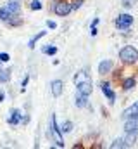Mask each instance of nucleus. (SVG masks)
Wrapping results in <instances>:
<instances>
[{
  "instance_id": "30",
  "label": "nucleus",
  "mask_w": 138,
  "mask_h": 149,
  "mask_svg": "<svg viewBox=\"0 0 138 149\" xmlns=\"http://www.w3.org/2000/svg\"><path fill=\"white\" fill-rule=\"evenodd\" d=\"M99 23H100V17H93V21H92V24H90V26H97Z\"/></svg>"
},
{
  "instance_id": "10",
  "label": "nucleus",
  "mask_w": 138,
  "mask_h": 149,
  "mask_svg": "<svg viewBox=\"0 0 138 149\" xmlns=\"http://www.w3.org/2000/svg\"><path fill=\"white\" fill-rule=\"evenodd\" d=\"M112 70H114V63L110 61V59H104L99 63V74H110L112 73Z\"/></svg>"
},
{
  "instance_id": "22",
  "label": "nucleus",
  "mask_w": 138,
  "mask_h": 149,
  "mask_svg": "<svg viewBox=\"0 0 138 149\" xmlns=\"http://www.w3.org/2000/svg\"><path fill=\"white\" fill-rule=\"evenodd\" d=\"M126 148V144H124V137H119V139H116L112 144H110V149H124Z\"/></svg>"
},
{
  "instance_id": "12",
  "label": "nucleus",
  "mask_w": 138,
  "mask_h": 149,
  "mask_svg": "<svg viewBox=\"0 0 138 149\" xmlns=\"http://www.w3.org/2000/svg\"><path fill=\"white\" fill-rule=\"evenodd\" d=\"M5 7L10 14H21V9H23V3L21 0H7L5 2Z\"/></svg>"
},
{
  "instance_id": "8",
  "label": "nucleus",
  "mask_w": 138,
  "mask_h": 149,
  "mask_svg": "<svg viewBox=\"0 0 138 149\" xmlns=\"http://www.w3.org/2000/svg\"><path fill=\"white\" fill-rule=\"evenodd\" d=\"M121 120L124 121V120H138V101L135 104H131V106H128L123 114H121Z\"/></svg>"
},
{
  "instance_id": "11",
  "label": "nucleus",
  "mask_w": 138,
  "mask_h": 149,
  "mask_svg": "<svg viewBox=\"0 0 138 149\" xmlns=\"http://www.w3.org/2000/svg\"><path fill=\"white\" fill-rule=\"evenodd\" d=\"M135 87H137V78H135V76H126V78L121 80V88H123V92H130V90H133Z\"/></svg>"
},
{
  "instance_id": "20",
  "label": "nucleus",
  "mask_w": 138,
  "mask_h": 149,
  "mask_svg": "<svg viewBox=\"0 0 138 149\" xmlns=\"http://www.w3.org/2000/svg\"><path fill=\"white\" fill-rule=\"evenodd\" d=\"M59 127H61V132H62V135H64V134H71V132H72V128H74L72 121H69V120L62 121V125H59Z\"/></svg>"
},
{
  "instance_id": "23",
  "label": "nucleus",
  "mask_w": 138,
  "mask_h": 149,
  "mask_svg": "<svg viewBox=\"0 0 138 149\" xmlns=\"http://www.w3.org/2000/svg\"><path fill=\"white\" fill-rule=\"evenodd\" d=\"M30 9H31V10H41V9H43V3H41L40 0H31V2H30Z\"/></svg>"
},
{
  "instance_id": "24",
  "label": "nucleus",
  "mask_w": 138,
  "mask_h": 149,
  "mask_svg": "<svg viewBox=\"0 0 138 149\" xmlns=\"http://www.w3.org/2000/svg\"><path fill=\"white\" fill-rule=\"evenodd\" d=\"M71 2V7H72V10H78V9H81L83 7V3H85V0H69Z\"/></svg>"
},
{
  "instance_id": "17",
  "label": "nucleus",
  "mask_w": 138,
  "mask_h": 149,
  "mask_svg": "<svg viewBox=\"0 0 138 149\" xmlns=\"http://www.w3.org/2000/svg\"><path fill=\"white\" fill-rule=\"evenodd\" d=\"M138 130V120H124V132Z\"/></svg>"
},
{
  "instance_id": "6",
  "label": "nucleus",
  "mask_w": 138,
  "mask_h": 149,
  "mask_svg": "<svg viewBox=\"0 0 138 149\" xmlns=\"http://www.w3.org/2000/svg\"><path fill=\"white\" fill-rule=\"evenodd\" d=\"M100 90H102V94L109 99V104H114L116 102V92H114V88L110 87V81H100Z\"/></svg>"
},
{
  "instance_id": "29",
  "label": "nucleus",
  "mask_w": 138,
  "mask_h": 149,
  "mask_svg": "<svg viewBox=\"0 0 138 149\" xmlns=\"http://www.w3.org/2000/svg\"><path fill=\"white\" fill-rule=\"evenodd\" d=\"M97 33H99L97 26H90V35H92V37H97Z\"/></svg>"
},
{
  "instance_id": "15",
  "label": "nucleus",
  "mask_w": 138,
  "mask_h": 149,
  "mask_svg": "<svg viewBox=\"0 0 138 149\" xmlns=\"http://www.w3.org/2000/svg\"><path fill=\"white\" fill-rule=\"evenodd\" d=\"M23 23H24L23 16H21V14H16V16H12L5 24H9L10 28H19V26H23Z\"/></svg>"
},
{
  "instance_id": "21",
  "label": "nucleus",
  "mask_w": 138,
  "mask_h": 149,
  "mask_svg": "<svg viewBox=\"0 0 138 149\" xmlns=\"http://www.w3.org/2000/svg\"><path fill=\"white\" fill-rule=\"evenodd\" d=\"M10 81V68L9 70H0V83L3 85V83H9Z\"/></svg>"
},
{
  "instance_id": "25",
  "label": "nucleus",
  "mask_w": 138,
  "mask_h": 149,
  "mask_svg": "<svg viewBox=\"0 0 138 149\" xmlns=\"http://www.w3.org/2000/svg\"><path fill=\"white\" fill-rule=\"evenodd\" d=\"M135 3H137L135 0H123V2H121V5H123L124 9H131V7H133Z\"/></svg>"
},
{
  "instance_id": "1",
  "label": "nucleus",
  "mask_w": 138,
  "mask_h": 149,
  "mask_svg": "<svg viewBox=\"0 0 138 149\" xmlns=\"http://www.w3.org/2000/svg\"><path fill=\"white\" fill-rule=\"evenodd\" d=\"M47 137L50 142H54L57 148H66V142H64V137H62V132H61V127L57 125L55 121V114L52 113L50 118H48V130H47Z\"/></svg>"
},
{
  "instance_id": "18",
  "label": "nucleus",
  "mask_w": 138,
  "mask_h": 149,
  "mask_svg": "<svg viewBox=\"0 0 138 149\" xmlns=\"http://www.w3.org/2000/svg\"><path fill=\"white\" fill-rule=\"evenodd\" d=\"M12 16H16V14H10V12L7 10V7H5V5H2V7H0V21H2V23H7Z\"/></svg>"
},
{
  "instance_id": "27",
  "label": "nucleus",
  "mask_w": 138,
  "mask_h": 149,
  "mask_svg": "<svg viewBox=\"0 0 138 149\" xmlns=\"http://www.w3.org/2000/svg\"><path fill=\"white\" fill-rule=\"evenodd\" d=\"M28 81H30V74H26V76H24V80L21 81V92H24V90H26V85H28Z\"/></svg>"
},
{
  "instance_id": "5",
  "label": "nucleus",
  "mask_w": 138,
  "mask_h": 149,
  "mask_svg": "<svg viewBox=\"0 0 138 149\" xmlns=\"http://www.w3.org/2000/svg\"><path fill=\"white\" fill-rule=\"evenodd\" d=\"M92 90H93V81H92L90 76L76 83V92H79V94H83V95H88V97H90Z\"/></svg>"
},
{
  "instance_id": "31",
  "label": "nucleus",
  "mask_w": 138,
  "mask_h": 149,
  "mask_svg": "<svg viewBox=\"0 0 138 149\" xmlns=\"http://www.w3.org/2000/svg\"><path fill=\"white\" fill-rule=\"evenodd\" d=\"M3 99H5V92H3V90H0V104L3 102Z\"/></svg>"
},
{
  "instance_id": "7",
  "label": "nucleus",
  "mask_w": 138,
  "mask_h": 149,
  "mask_svg": "<svg viewBox=\"0 0 138 149\" xmlns=\"http://www.w3.org/2000/svg\"><path fill=\"white\" fill-rule=\"evenodd\" d=\"M21 121H23V111L17 109V108H12V109L9 111V116H7V123H9L10 127H16V125H19Z\"/></svg>"
},
{
  "instance_id": "13",
  "label": "nucleus",
  "mask_w": 138,
  "mask_h": 149,
  "mask_svg": "<svg viewBox=\"0 0 138 149\" xmlns=\"http://www.w3.org/2000/svg\"><path fill=\"white\" fill-rule=\"evenodd\" d=\"M137 137H138V130L124 132V144H126V148H133L135 142H137Z\"/></svg>"
},
{
  "instance_id": "32",
  "label": "nucleus",
  "mask_w": 138,
  "mask_h": 149,
  "mask_svg": "<svg viewBox=\"0 0 138 149\" xmlns=\"http://www.w3.org/2000/svg\"><path fill=\"white\" fill-rule=\"evenodd\" d=\"M0 70H2V63H0Z\"/></svg>"
},
{
  "instance_id": "3",
  "label": "nucleus",
  "mask_w": 138,
  "mask_h": 149,
  "mask_svg": "<svg viewBox=\"0 0 138 149\" xmlns=\"http://www.w3.org/2000/svg\"><path fill=\"white\" fill-rule=\"evenodd\" d=\"M72 7H71V2L69 0H52V5H50V12H54L55 16L59 17H68L71 14Z\"/></svg>"
},
{
  "instance_id": "19",
  "label": "nucleus",
  "mask_w": 138,
  "mask_h": 149,
  "mask_svg": "<svg viewBox=\"0 0 138 149\" xmlns=\"http://www.w3.org/2000/svg\"><path fill=\"white\" fill-rule=\"evenodd\" d=\"M41 54H45V56H55L57 54V47L52 45V43H48V45L41 47Z\"/></svg>"
},
{
  "instance_id": "9",
  "label": "nucleus",
  "mask_w": 138,
  "mask_h": 149,
  "mask_svg": "<svg viewBox=\"0 0 138 149\" xmlns=\"http://www.w3.org/2000/svg\"><path fill=\"white\" fill-rule=\"evenodd\" d=\"M50 92H52V95L54 97H61L62 95V92H64V81L62 80H52L50 81Z\"/></svg>"
},
{
  "instance_id": "4",
  "label": "nucleus",
  "mask_w": 138,
  "mask_h": 149,
  "mask_svg": "<svg viewBox=\"0 0 138 149\" xmlns=\"http://www.w3.org/2000/svg\"><path fill=\"white\" fill-rule=\"evenodd\" d=\"M133 21H135V19H133V16H131V14L123 12V14H119V16L114 19V24H116V28H117V30L126 31V30H130V28H131Z\"/></svg>"
},
{
  "instance_id": "14",
  "label": "nucleus",
  "mask_w": 138,
  "mask_h": 149,
  "mask_svg": "<svg viewBox=\"0 0 138 149\" xmlns=\"http://www.w3.org/2000/svg\"><path fill=\"white\" fill-rule=\"evenodd\" d=\"M76 108L83 109V108H88V95H83L79 92H76V101H74Z\"/></svg>"
},
{
  "instance_id": "2",
  "label": "nucleus",
  "mask_w": 138,
  "mask_h": 149,
  "mask_svg": "<svg viewBox=\"0 0 138 149\" xmlns=\"http://www.w3.org/2000/svg\"><path fill=\"white\" fill-rule=\"evenodd\" d=\"M119 63L124 66H133L138 63V50L133 45H124L119 50Z\"/></svg>"
},
{
  "instance_id": "26",
  "label": "nucleus",
  "mask_w": 138,
  "mask_h": 149,
  "mask_svg": "<svg viewBox=\"0 0 138 149\" xmlns=\"http://www.w3.org/2000/svg\"><path fill=\"white\" fill-rule=\"evenodd\" d=\"M10 61V56L7 52H0V63H9Z\"/></svg>"
},
{
  "instance_id": "28",
  "label": "nucleus",
  "mask_w": 138,
  "mask_h": 149,
  "mask_svg": "<svg viewBox=\"0 0 138 149\" xmlns=\"http://www.w3.org/2000/svg\"><path fill=\"white\" fill-rule=\"evenodd\" d=\"M47 28H48V30H55V28H57V23L52 21V19H47Z\"/></svg>"
},
{
  "instance_id": "16",
  "label": "nucleus",
  "mask_w": 138,
  "mask_h": 149,
  "mask_svg": "<svg viewBox=\"0 0 138 149\" xmlns=\"http://www.w3.org/2000/svg\"><path fill=\"white\" fill-rule=\"evenodd\" d=\"M45 35H47V30H41V31H38L36 35H33V37L30 38V42H28V47L33 50L34 47H36V42H38V40H41Z\"/></svg>"
}]
</instances>
